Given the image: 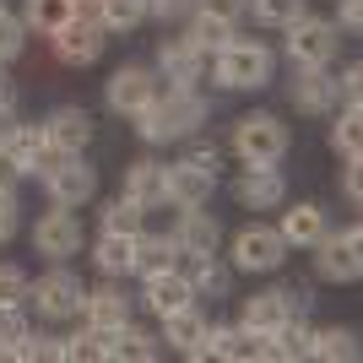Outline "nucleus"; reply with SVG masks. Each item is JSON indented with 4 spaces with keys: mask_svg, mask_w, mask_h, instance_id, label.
I'll use <instances>...</instances> for the list:
<instances>
[{
    "mask_svg": "<svg viewBox=\"0 0 363 363\" xmlns=\"http://www.w3.org/2000/svg\"><path fill=\"white\" fill-rule=\"evenodd\" d=\"M206 125V98L196 87H157L147 108L136 114V136L147 147H163V141H184Z\"/></svg>",
    "mask_w": 363,
    "mask_h": 363,
    "instance_id": "f257e3e1",
    "label": "nucleus"
},
{
    "mask_svg": "<svg viewBox=\"0 0 363 363\" xmlns=\"http://www.w3.org/2000/svg\"><path fill=\"white\" fill-rule=\"evenodd\" d=\"M272 71H277L272 49L255 44V38H228V44L212 55V76H217V87H228V92L266 87V82H272Z\"/></svg>",
    "mask_w": 363,
    "mask_h": 363,
    "instance_id": "f03ea898",
    "label": "nucleus"
},
{
    "mask_svg": "<svg viewBox=\"0 0 363 363\" xmlns=\"http://www.w3.org/2000/svg\"><path fill=\"white\" fill-rule=\"evenodd\" d=\"M336 49H342V28H336V22L309 16V11H303L298 22H288V60H293V71H320V65H331Z\"/></svg>",
    "mask_w": 363,
    "mask_h": 363,
    "instance_id": "7ed1b4c3",
    "label": "nucleus"
},
{
    "mask_svg": "<svg viewBox=\"0 0 363 363\" xmlns=\"http://www.w3.org/2000/svg\"><path fill=\"white\" fill-rule=\"evenodd\" d=\"M315 272L325 282H358L363 277V228H342V233H320L315 239Z\"/></svg>",
    "mask_w": 363,
    "mask_h": 363,
    "instance_id": "20e7f679",
    "label": "nucleus"
},
{
    "mask_svg": "<svg viewBox=\"0 0 363 363\" xmlns=\"http://www.w3.org/2000/svg\"><path fill=\"white\" fill-rule=\"evenodd\" d=\"M233 152H239L244 163H282L288 125L277 120V114H244V120L233 125Z\"/></svg>",
    "mask_w": 363,
    "mask_h": 363,
    "instance_id": "39448f33",
    "label": "nucleus"
},
{
    "mask_svg": "<svg viewBox=\"0 0 363 363\" xmlns=\"http://www.w3.org/2000/svg\"><path fill=\"white\" fill-rule=\"evenodd\" d=\"M44 190H49L55 206H87V201L98 196V174L87 168L82 152H71V157H49V163H44Z\"/></svg>",
    "mask_w": 363,
    "mask_h": 363,
    "instance_id": "423d86ee",
    "label": "nucleus"
},
{
    "mask_svg": "<svg viewBox=\"0 0 363 363\" xmlns=\"http://www.w3.org/2000/svg\"><path fill=\"white\" fill-rule=\"evenodd\" d=\"M82 298H87L82 277H71L60 260H55V272H49V277H38V288H28V303H38V315H44V320L82 315Z\"/></svg>",
    "mask_w": 363,
    "mask_h": 363,
    "instance_id": "0eeeda50",
    "label": "nucleus"
},
{
    "mask_svg": "<svg viewBox=\"0 0 363 363\" xmlns=\"http://www.w3.org/2000/svg\"><path fill=\"white\" fill-rule=\"evenodd\" d=\"M282 260H288V244H282V233L272 223L239 228V239H233V266L239 272H277Z\"/></svg>",
    "mask_w": 363,
    "mask_h": 363,
    "instance_id": "6e6552de",
    "label": "nucleus"
},
{
    "mask_svg": "<svg viewBox=\"0 0 363 363\" xmlns=\"http://www.w3.org/2000/svg\"><path fill=\"white\" fill-rule=\"evenodd\" d=\"M157 87H163V82H157L147 65H120V71L108 76L104 98H108V108H114V114H130V120H136L141 108L157 98Z\"/></svg>",
    "mask_w": 363,
    "mask_h": 363,
    "instance_id": "1a4fd4ad",
    "label": "nucleus"
},
{
    "mask_svg": "<svg viewBox=\"0 0 363 363\" xmlns=\"http://www.w3.org/2000/svg\"><path fill=\"white\" fill-rule=\"evenodd\" d=\"M33 250L49 255V260L82 255V223L71 217V206H55V212H44L38 223H33Z\"/></svg>",
    "mask_w": 363,
    "mask_h": 363,
    "instance_id": "9d476101",
    "label": "nucleus"
},
{
    "mask_svg": "<svg viewBox=\"0 0 363 363\" xmlns=\"http://www.w3.org/2000/svg\"><path fill=\"white\" fill-rule=\"evenodd\" d=\"M55 55H60L65 65H92L98 55H104V22H98L92 11H76L71 22L55 33Z\"/></svg>",
    "mask_w": 363,
    "mask_h": 363,
    "instance_id": "9b49d317",
    "label": "nucleus"
},
{
    "mask_svg": "<svg viewBox=\"0 0 363 363\" xmlns=\"http://www.w3.org/2000/svg\"><path fill=\"white\" fill-rule=\"evenodd\" d=\"M233 196H239V206H250V212H272V206L288 201V179L277 174V163H244Z\"/></svg>",
    "mask_w": 363,
    "mask_h": 363,
    "instance_id": "f8f14e48",
    "label": "nucleus"
},
{
    "mask_svg": "<svg viewBox=\"0 0 363 363\" xmlns=\"http://www.w3.org/2000/svg\"><path fill=\"white\" fill-rule=\"evenodd\" d=\"M0 163L11 168V174H22V179L44 174V163H49L44 130H38V125H11V130H6V147H0Z\"/></svg>",
    "mask_w": 363,
    "mask_h": 363,
    "instance_id": "ddd939ff",
    "label": "nucleus"
},
{
    "mask_svg": "<svg viewBox=\"0 0 363 363\" xmlns=\"http://www.w3.org/2000/svg\"><path fill=\"white\" fill-rule=\"evenodd\" d=\"M206 325H212V320L201 315L196 303H184V309L163 315V336H157V342H168L174 352H184L190 363H201V358H212V352H206Z\"/></svg>",
    "mask_w": 363,
    "mask_h": 363,
    "instance_id": "4468645a",
    "label": "nucleus"
},
{
    "mask_svg": "<svg viewBox=\"0 0 363 363\" xmlns=\"http://www.w3.org/2000/svg\"><path fill=\"white\" fill-rule=\"evenodd\" d=\"M44 141H49V157H71V152H87L92 141V120H87V108H55L44 125Z\"/></svg>",
    "mask_w": 363,
    "mask_h": 363,
    "instance_id": "2eb2a0df",
    "label": "nucleus"
},
{
    "mask_svg": "<svg viewBox=\"0 0 363 363\" xmlns=\"http://www.w3.org/2000/svg\"><path fill=\"white\" fill-rule=\"evenodd\" d=\"M217 190V174L212 168L190 163V157H179V163H168V201L179 206V212H190V206H206Z\"/></svg>",
    "mask_w": 363,
    "mask_h": 363,
    "instance_id": "dca6fc26",
    "label": "nucleus"
},
{
    "mask_svg": "<svg viewBox=\"0 0 363 363\" xmlns=\"http://www.w3.org/2000/svg\"><path fill=\"white\" fill-rule=\"evenodd\" d=\"M157 71H163L168 87H196L201 71H206V55L179 33V38H163V49H157Z\"/></svg>",
    "mask_w": 363,
    "mask_h": 363,
    "instance_id": "f3484780",
    "label": "nucleus"
},
{
    "mask_svg": "<svg viewBox=\"0 0 363 363\" xmlns=\"http://www.w3.org/2000/svg\"><path fill=\"white\" fill-rule=\"evenodd\" d=\"M120 196H130L136 206H168V163H152V157H141V163L125 168V190Z\"/></svg>",
    "mask_w": 363,
    "mask_h": 363,
    "instance_id": "a211bd4d",
    "label": "nucleus"
},
{
    "mask_svg": "<svg viewBox=\"0 0 363 363\" xmlns=\"http://www.w3.org/2000/svg\"><path fill=\"white\" fill-rule=\"evenodd\" d=\"M179 239L174 233H136V260L130 272L136 277H157V272H179Z\"/></svg>",
    "mask_w": 363,
    "mask_h": 363,
    "instance_id": "6ab92c4d",
    "label": "nucleus"
},
{
    "mask_svg": "<svg viewBox=\"0 0 363 363\" xmlns=\"http://www.w3.org/2000/svg\"><path fill=\"white\" fill-rule=\"evenodd\" d=\"M141 282H147V288H141V303H147L157 320L174 315V309H184V303H196V293H190L184 272H157V277H141Z\"/></svg>",
    "mask_w": 363,
    "mask_h": 363,
    "instance_id": "aec40b11",
    "label": "nucleus"
},
{
    "mask_svg": "<svg viewBox=\"0 0 363 363\" xmlns=\"http://www.w3.org/2000/svg\"><path fill=\"white\" fill-rule=\"evenodd\" d=\"M336 98H342V87H336V76H325V65L298 71V82H293V108L298 114H331Z\"/></svg>",
    "mask_w": 363,
    "mask_h": 363,
    "instance_id": "412c9836",
    "label": "nucleus"
},
{
    "mask_svg": "<svg viewBox=\"0 0 363 363\" xmlns=\"http://www.w3.org/2000/svg\"><path fill=\"white\" fill-rule=\"evenodd\" d=\"M174 239H179L184 255H217V244H223V228H217V217H212V212L190 206V212H179V228H174Z\"/></svg>",
    "mask_w": 363,
    "mask_h": 363,
    "instance_id": "4be33fe9",
    "label": "nucleus"
},
{
    "mask_svg": "<svg viewBox=\"0 0 363 363\" xmlns=\"http://www.w3.org/2000/svg\"><path fill=\"white\" fill-rule=\"evenodd\" d=\"M82 320H87L92 331H120L125 320H130V298L104 282V288H92L87 298H82Z\"/></svg>",
    "mask_w": 363,
    "mask_h": 363,
    "instance_id": "5701e85b",
    "label": "nucleus"
},
{
    "mask_svg": "<svg viewBox=\"0 0 363 363\" xmlns=\"http://www.w3.org/2000/svg\"><path fill=\"white\" fill-rule=\"evenodd\" d=\"M277 233H282V244H288V250H315V239L325 233V212H320L315 201H298L293 212H282Z\"/></svg>",
    "mask_w": 363,
    "mask_h": 363,
    "instance_id": "b1692460",
    "label": "nucleus"
},
{
    "mask_svg": "<svg viewBox=\"0 0 363 363\" xmlns=\"http://www.w3.org/2000/svg\"><path fill=\"white\" fill-rule=\"evenodd\" d=\"M206 352L223 358V363H255L260 336H250L244 325H206Z\"/></svg>",
    "mask_w": 363,
    "mask_h": 363,
    "instance_id": "393cba45",
    "label": "nucleus"
},
{
    "mask_svg": "<svg viewBox=\"0 0 363 363\" xmlns=\"http://www.w3.org/2000/svg\"><path fill=\"white\" fill-rule=\"evenodd\" d=\"M108 363H152L157 358V336L147 331V325H130V320H125L120 331H108V352H104Z\"/></svg>",
    "mask_w": 363,
    "mask_h": 363,
    "instance_id": "a878e982",
    "label": "nucleus"
},
{
    "mask_svg": "<svg viewBox=\"0 0 363 363\" xmlns=\"http://www.w3.org/2000/svg\"><path fill=\"white\" fill-rule=\"evenodd\" d=\"M358 331L347 325H325V331H309V358L315 363H358Z\"/></svg>",
    "mask_w": 363,
    "mask_h": 363,
    "instance_id": "bb28decb",
    "label": "nucleus"
},
{
    "mask_svg": "<svg viewBox=\"0 0 363 363\" xmlns=\"http://www.w3.org/2000/svg\"><path fill=\"white\" fill-rule=\"evenodd\" d=\"M282 320H288V309H282V293H277V288L255 293V298H244V309H239V325H244L250 336H272Z\"/></svg>",
    "mask_w": 363,
    "mask_h": 363,
    "instance_id": "cd10ccee",
    "label": "nucleus"
},
{
    "mask_svg": "<svg viewBox=\"0 0 363 363\" xmlns=\"http://www.w3.org/2000/svg\"><path fill=\"white\" fill-rule=\"evenodd\" d=\"M130 260H136V233H104V239L92 244V266L104 277H125Z\"/></svg>",
    "mask_w": 363,
    "mask_h": 363,
    "instance_id": "c85d7f7f",
    "label": "nucleus"
},
{
    "mask_svg": "<svg viewBox=\"0 0 363 363\" xmlns=\"http://www.w3.org/2000/svg\"><path fill=\"white\" fill-rule=\"evenodd\" d=\"M184 260H190L184 282L196 298H228V266H217V255H184Z\"/></svg>",
    "mask_w": 363,
    "mask_h": 363,
    "instance_id": "c756f323",
    "label": "nucleus"
},
{
    "mask_svg": "<svg viewBox=\"0 0 363 363\" xmlns=\"http://www.w3.org/2000/svg\"><path fill=\"white\" fill-rule=\"evenodd\" d=\"M71 16H76L71 0H22V28H38V33H49V38H55Z\"/></svg>",
    "mask_w": 363,
    "mask_h": 363,
    "instance_id": "7c9ffc66",
    "label": "nucleus"
},
{
    "mask_svg": "<svg viewBox=\"0 0 363 363\" xmlns=\"http://www.w3.org/2000/svg\"><path fill=\"white\" fill-rule=\"evenodd\" d=\"M92 11H98L104 33H130V28L147 22V0H98Z\"/></svg>",
    "mask_w": 363,
    "mask_h": 363,
    "instance_id": "2f4dec72",
    "label": "nucleus"
},
{
    "mask_svg": "<svg viewBox=\"0 0 363 363\" xmlns=\"http://www.w3.org/2000/svg\"><path fill=\"white\" fill-rule=\"evenodd\" d=\"M331 147L342 157H363V104H347V114L331 125Z\"/></svg>",
    "mask_w": 363,
    "mask_h": 363,
    "instance_id": "473e14b6",
    "label": "nucleus"
},
{
    "mask_svg": "<svg viewBox=\"0 0 363 363\" xmlns=\"http://www.w3.org/2000/svg\"><path fill=\"white\" fill-rule=\"evenodd\" d=\"M184 38H190L201 55H217V49L233 38V28H228V22H212V16H201V11H190V28H184Z\"/></svg>",
    "mask_w": 363,
    "mask_h": 363,
    "instance_id": "72a5a7b5",
    "label": "nucleus"
},
{
    "mask_svg": "<svg viewBox=\"0 0 363 363\" xmlns=\"http://www.w3.org/2000/svg\"><path fill=\"white\" fill-rule=\"evenodd\" d=\"M244 11H255V22H266V28H288L309 6L303 0H244Z\"/></svg>",
    "mask_w": 363,
    "mask_h": 363,
    "instance_id": "f704fd0d",
    "label": "nucleus"
},
{
    "mask_svg": "<svg viewBox=\"0 0 363 363\" xmlns=\"http://www.w3.org/2000/svg\"><path fill=\"white\" fill-rule=\"evenodd\" d=\"M98 217H104V233H141V217H147V206H136L130 196H120V201H108Z\"/></svg>",
    "mask_w": 363,
    "mask_h": 363,
    "instance_id": "c9c22d12",
    "label": "nucleus"
},
{
    "mask_svg": "<svg viewBox=\"0 0 363 363\" xmlns=\"http://www.w3.org/2000/svg\"><path fill=\"white\" fill-rule=\"evenodd\" d=\"M108 352V331H82V336H65V358L60 363H98Z\"/></svg>",
    "mask_w": 363,
    "mask_h": 363,
    "instance_id": "e433bc0d",
    "label": "nucleus"
},
{
    "mask_svg": "<svg viewBox=\"0 0 363 363\" xmlns=\"http://www.w3.org/2000/svg\"><path fill=\"white\" fill-rule=\"evenodd\" d=\"M28 331L33 325H28V315H22V303H6V309H0V358H11L16 342H22Z\"/></svg>",
    "mask_w": 363,
    "mask_h": 363,
    "instance_id": "4c0bfd02",
    "label": "nucleus"
},
{
    "mask_svg": "<svg viewBox=\"0 0 363 363\" xmlns=\"http://www.w3.org/2000/svg\"><path fill=\"white\" fill-rule=\"evenodd\" d=\"M28 272H22V266H11V260H0V309H6V303H28Z\"/></svg>",
    "mask_w": 363,
    "mask_h": 363,
    "instance_id": "58836bf2",
    "label": "nucleus"
},
{
    "mask_svg": "<svg viewBox=\"0 0 363 363\" xmlns=\"http://www.w3.org/2000/svg\"><path fill=\"white\" fill-rule=\"evenodd\" d=\"M22 44H28V28H22V16L0 11V65L16 60V55H22Z\"/></svg>",
    "mask_w": 363,
    "mask_h": 363,
    "instance_id": "ea45409f",
    "label": "nucleus"
},
{
    "mask_svg": "<svg viewBox=\"0 0 363 363\" xmlns=\"http://www.w3.org/2000/svg\"><path fill=\"white\" fill-rule=\"evenodd\" d=\"M196 11H201V16H212V22H228V28H233V22L244 16V0H196Z\"/></svg>",
    "mask_w": 363,
    "mask_h": 363,
    "instance_id": "a19ab883",
    "label": "nucleus"
},
{
    "mask_svg": "<svg viewBox=\"0 0 363 363\" xmlns=\"http://www.w3.org/2000/svg\"><path fill=\"white\" fill-rule=\"evenodd\" d=\"M16 233V190L6 179H0V244Z\"/></svg>",
    "mask_w": 363,
    "mask_h": 363,
    "instance_id": "79ce46f5",
    "label": "nucleus"
},
{
    "mask_svg": "<svg viewBox=\"0 0 363 363\" xmlns=\"http://www.w3.org/2000/svg\"><path fill=\"white\" fill-rule=\"evenodd\" d=\"M190 11H196V0H147V16H157V22H174Z\"/></svg>",
    "mask_w": 363,
    "mask_h": 363,
    "instance_id": "37998d69",
    "label": "nucleus"
},
{
    "mask_svg": "<svg viewBox=\"0 0 363 363\" xmlns=\"http://www.w3.org/2000/svg\"><path fill=\"white\" fill-rule=\"evenodd\" d=\"M277 293H282V309H288V315H309V303H315V293L298 288V282H293V288H277Z\"/></svg>",
    "mask_w": 363,
    "mask_h": 363,
    "instance_id": "c03bdc74",
    "label": "nucleus"
},
{
    "mask_svg": "<svg viewBox=\"0 0 363 363\" xmlns=\"http://www.w3.org/2000/svg\"><path fill=\"white\" fill-rule=\"evenodd\" d=\"M358 168H363V157H347V168H342V190H347L352 206L363 201V174H358Z\"/></svg>",
    "mask_w": 363,
    "mask_h": 363,
    "instance_id": "a18cd8bd",
    "label": "nucleus"
},
{
    "mask_svg": "<svg viewBox=\"0 0 363 363\" xmlns=\"http://www.w3.org/2000/svg\"><path fill=\"white\" fill-rule=\"evenodd\" d=\"M336 87L347 92V104H363V65H347V76H342Z\"/></svg>",
    "mask_w": 363,
    "mask_h": 363,
    "instance_id": "49530a36",
    "label": "nucleus"
},
{
    "mask_svg": "<svg viewBox=\"0 0 363 363\" xmlns=\"http://www.w3.org/2000/svg\"><path fill=\"white\" fill-rule=\"evenodd\" d=\"M336 28H347V33L363 28V0H342V22H336Z\"/></svg>",
    "mask_w": 363,
    "mask_h": 363,
    "instance_id": "de8ad7c7",
    "label": "nucleus"
},
{
    "mask_svg": "<svg viewBox=\"0 0 363 363\" xmlns=\"http://www.w3.org/2000/svg\"><path fill=\"white\" fill-rule=\"evenodd\" d=\"M190 163H201V168H212V174H217V147H196V152H190Z\"/></svg>",
    "mask_w": 363,
    "mask_h": 363,
    "instance_id": "09e8293b",
    "label": "nucleus"
},
{
    "mask_svg": "<svg viewBox=\"0 0 363 363\" xmlns=\"http://www.w3.org/2000/svg\"><path fill=\"white\" fill-rule=\"evenodd\" d=\"M71 6H76V11H92V6H98V0H71Z\"/></svg>",
    "mask_w": 363,
    "mask_h": 363,
    "instance_id": "8fccbe9b",
    "label": "nucleus"
},
{
    "mask_svg": "<svg viewBox=\"0 0 363 363\" xmlns=\"http://www.w3.org/2000/svg\"><path fill=\"white\" fill-rule=\"evenodd\" d=\"M0 147H6V130H0Z\"/></svg>",
    "mask_w": 363,
    "mask_h": 363,
    "instance_id": "3c124183",
    "label": "nucleus"
},
{
    "mask_svg": "<svg viewBox=\"0 0 363 363\" xmlns=\"http://www.w3.org/2000/svg\"><path fill=\"white\" fill-rule=\"evenodd\" d=\"M0 11H6V0H0Z\"/></svg>",
    "mask_w": 363,
    "mask_h": 363,
    "instance_id": "603ef678",
    "label": "nucleus"
}]
</instances>
